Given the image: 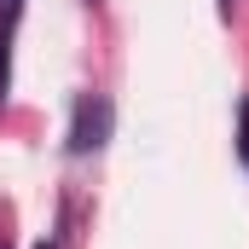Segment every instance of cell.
Wrapping results in <instances>:
<instances>
[{"label": "cell", "mask_w": 249, "mask_h": 249, "mask_svg": "<svg viewBox=\"0 0 249 249\" xmlns=\"http://www.w3.org/2000/svg\"><path fill=\"white\" fill-rule=\"evenodd\" d=\"M238 157L249 162V99H244V110H238Z\"/></svg>", "instance_id": "cell-2"}, {"label": "cell", "mask_w": 249, "mask_h": 249, "mask_svg": "<svg viewBox=\"0 0 249 249\" xmlns=\"http://www.w3.org/2000/svg\"><path fill=\"white\" fill-rule=\"evenodd\" d=\"M110 127H116V105L105 93H81L75 110H70V157H93L110 145Z\"/></svg>", "instance_id": "cell-1"}, {"label": "cell", "mask_w": 249, "mask_h": 249, "mask_svg": "<svg viewBox=\"0 0 249 249\" xmlns=\"http://www.w3.org/2000/svg\"><path fill=\"white\" fill-rule=\"evenodd\" d=\"M220 18H232V0H220Z\"/></svg>", "instance_id": "cell-4"}, {"label": "cell", "mask_w": 249, "mask_h": 249, "mask_svg": "<svg viewBox=\"0 0 249 249\" xmlns=\"http://www.w3.org/2000/svg\"><path fill=\"white\" fill-rule=\"evenodd\" d=\"M0 249H12V244H6V238H0Z\"/></svg>", "instance_id": "cell-6"}, {"label": "cell", "mask_w": 249, "mask_h": 249, "mask_svg": "<svg viewBox=\"0 0 249 249\" xmlns=\"http://www.w3.org/2000/svg\"><path fill=\"white\" fill-rule=\"evenodd\" d=\"M18 12H23V0H0V29H12V23H18Z\"/></svg>", "instance_id": "cell-3"}, {"label": "cell", "mask_w": 249, "mask_h": 249, "mask_svg": "<svg viewBox=\"0 0 249 249\" xmlns=\"http://www.w3.org/2000/svg\"><path fill=\"white\" fill-rule=\"evenodd\" d=\"M93 6H99V0H93Z\"/></svg>", "instance_id": "cell-7"}, {"label": "cell", "mask_w": 249, "mask_h": 249, "mask_svg": "<svg viewBox=\"0 0 249 249\" xmlns=\"http://www.w3.org/2000/svg\"><path fill=\"white\" fill-rule=\"evenodd\" d=\"M35 249H58V244H35Z\"/></svg>", "instance_id": "cell-5"}]
</instances>
